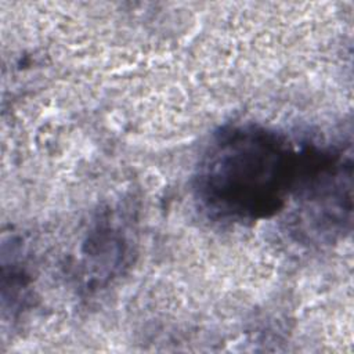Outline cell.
Masks as SVG:
<instances>
[{"mask_svg": "<svg viewBox=\"0 0 354 354\" xmlns=\"http://www.w3.org/2000/svg\"><path fill=\"white\" fill-rule=\"evenodd\" d=\"M303 145L257 124L223 129L207 145L195 176V194L214 218L248 223L277 214L295 195Z\"/></svg>", "mask_w": 354, "mask_h": 354, "instance_id": "obj_1", "label": "cell"}]
</instances>
